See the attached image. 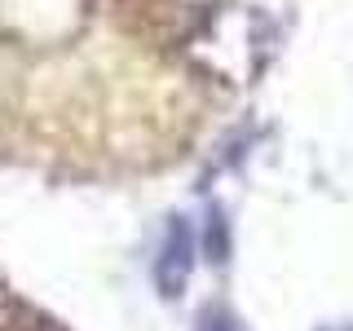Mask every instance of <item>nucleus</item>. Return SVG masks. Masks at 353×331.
I'll return each instance as SVG.
<instances>
[{
    "mask_svg": "<svg viewBox=\"0 0 353 331\" xmlns=\"http://www.w3.org/2000/svg\"><path fill=\"white\" fill-rule=\"evenodd\" d=\"M190 252H194V243H190V230L181 225V221H172V230H168V243H163V257H159V287L168 296L181 292V283H185V274H190Z\"/></svg>",
    "mask_w": 353,
    "mask_h": 331,
    "instance_id": "f257e3e1",
    "label": "nucleus"
},
{
    "mask_svg": "<svg viewBox=\"0 0 353 331\" xmlns=\"http://www.w3.org/2000/svg\"><path fill=\"white\" fill-rule=\"evenodd\" d=\"M199 331H239V323L230 314H221V309H208L203 323H199Z\"/></svg>",
    "mask_w": 353,
    "mask_h": 331,
    "instance_id": "f03ea898",
    "label": "nucleus"
}]
</instances>
